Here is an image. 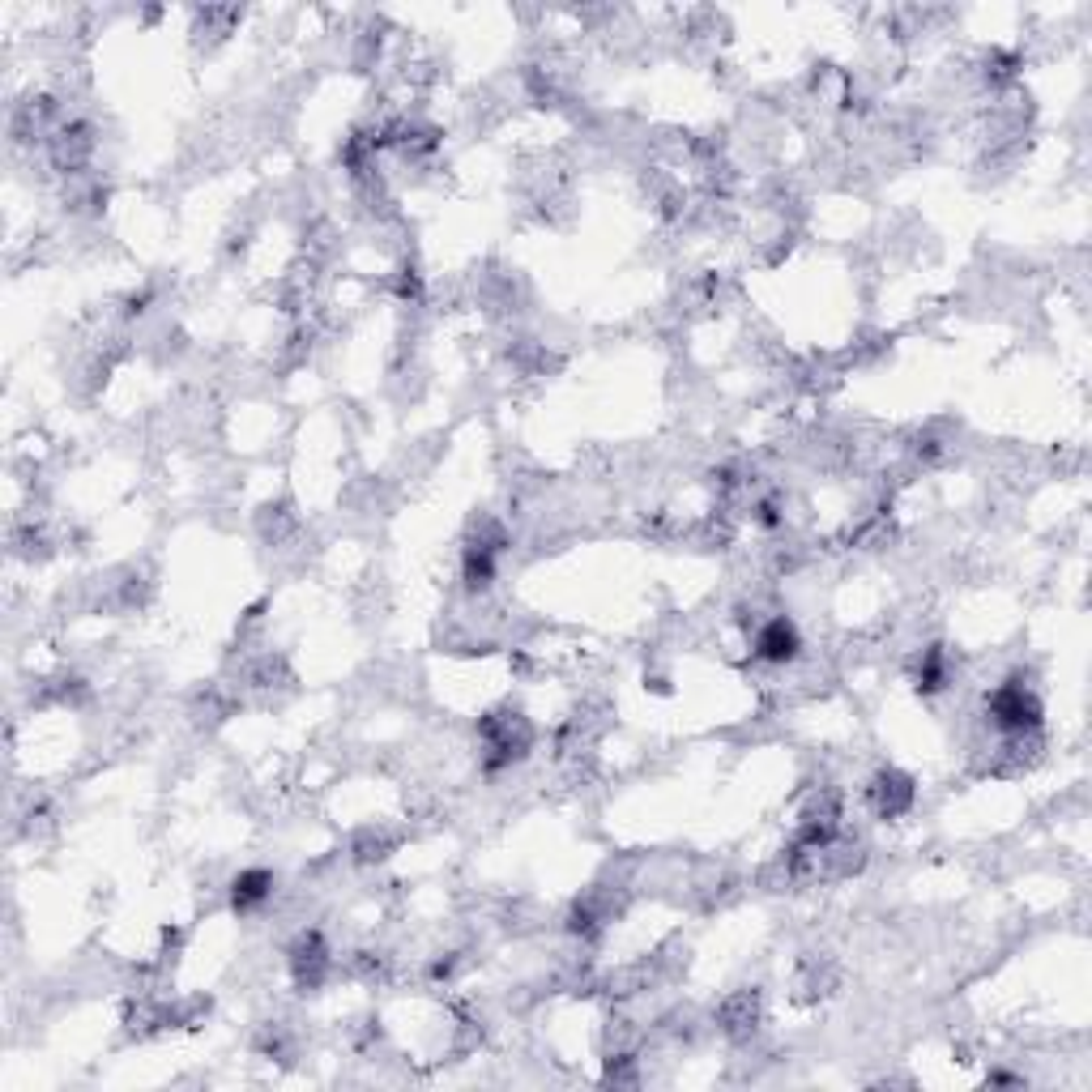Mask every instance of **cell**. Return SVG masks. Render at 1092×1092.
Here are the masks:
<instances>
[{
  "label": "cell",
  "mask_w": 1092,
  "mask_h": 1092,
  "mask_svg": "<svg viewBox=\"0 0 1092 1092\" xmlns=\"http://www.w3.org/2000/svg\"><path fill=\"white\" fill-rule=\"evenodd\" d=\"M793 649H798V637H793V628H790L786 619H777V623H772V628L760 637V653H764V658H772V662L793 658Z\"/></svg>",
  "instance_id": "1"
}]
</instances>
